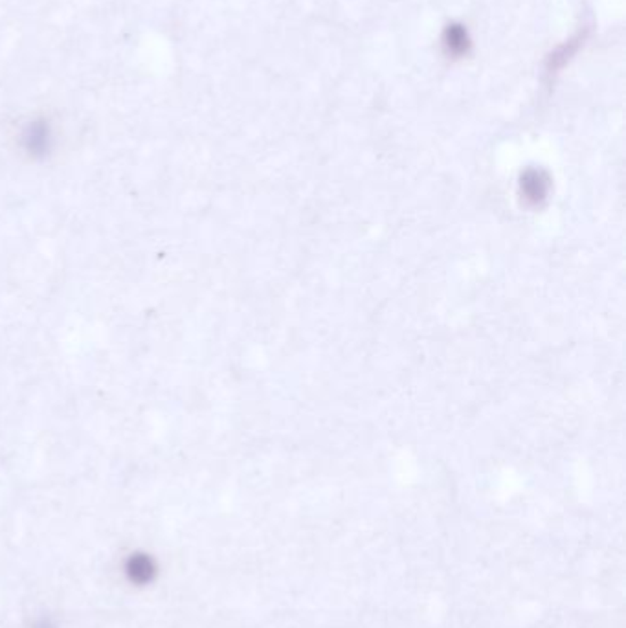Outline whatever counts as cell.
<instances>
[{
	"label": "cell",
	"instance_id": "obj_1",
	"mask_svg": "<svg viewBox=\"0 0 626 628\" xmlns=\"http://www.w3.org/2000/svg\"><path fill=\"white\" fill-rule=\"evenodd\" d=\"M446 46L452 53H465L469 48V37L467 32L461 26H452L446 32Z\"/></svg>",
	"mask_w": 626,
	"mask_h": 628
}]
</instances>
